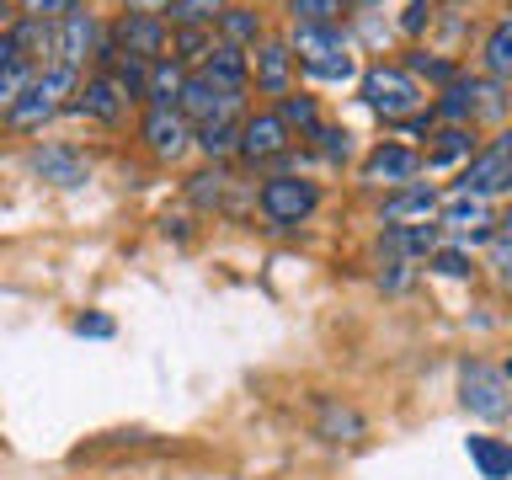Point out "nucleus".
<instances>
[{"label": "nucleus", "instance_id": "obj_1", "mask_svg": "<svg viewBox=\"0 0 512 480\" xmlns=\"http://www.w3.org/2000/svg\"><path fill=\"white\" fill-rule=\"evenodd\" d=\"M70 86H75V70L70 64H43L38 75L27 80V91L16 96V102L6 107V123L11 128H22V134H32V128H43L54 112L64 107V96H70Z\"/></svg>", "mask_w": 512, "mask_h": 480}, {"label": "nucleus", "instance_id": "obj_2", "mask_svg": "<svg viewBox=\"0 0 512 480\" xmlns=\"http://www.w3.org/2000/svg\"><path fill=\"white\" fill-rule=\"evenodd\" d=\"M363 102L379 112L384 123H400L422 107V86L406 64H368L363 70Z\"/></svg>", "mask_w": 512, "mask_h": 480}, {"label": "nucleus", "instance_id": "obj_3", "mask_svg": "<svg viewBox=\"0 0 512 480\" xmlns=\"http://www.w3.org/2000/svg\"><path fill=\"white\" fill-rule=\"evenodd\" d=\"M512 187V128H502L486 150H475L459 171V198H496Z\"/></svg>", "mask_w": 512, "mask_h": 480}, {"label": "nucleus", "instance_id": "obj_4", "mask_svg": "<svg viewBox=\"0 0 512 480\" xmlns=\"http://www.w3.org/2000/svg\"><path fill=\"white\" fill-rule=\"evenodd\" d=\"M288 54H294L310 75H320V80H347V75H352L347 38H342L336 27H294Z\"/></svg>", "mask_w": 512, "mask_h": 480}, {"label": "nucleus", "instance_id": "obj_5", "mask_svg": "<svg viewBox=\"0 0 512 480\" xmlns=\"http://www.w3.org/2000/svg\"><path fill=\"white\" fill-rule=\"evenodd\" d=\"M459 400L464 411L480 416V422H507L512 416V390H507V374H496L491 363H464L459 368Z\"/></svg>", "mask_w": 512, "mask_h": 480}, {"label": "nucleus", "instance_id": "obj_6", "mask_svg": "<svg viewBox=\"0 0 512 480\" xmlns=\"http://www.w3.org/2000/svg\"><path fill=\"white\" fill-rule=\"evenodd\" d=\"M256 208H262L272 224H299L320 208V187L310 176H267V182L256 187Z\"/></svg>", "mask_w": 512, "mask_h": 480}, {"label": "nucleus", "instance_id": "obj_7", "mask_svg": "<svg viewBox=\"0 0 512 480\" xmlns=\"http://www.w3.org/2000/svg\"><path fill=\"white\" fill-rule=\"evenodd\" d=\"M176 112H182L187 123H230L240 112V91L235 86H219V80H208L203 70L182 80V96H176Z\"/></svg>", "mask_w": 512, "mask_h": 480}, {"label": "nucleus", "instance_id": "obj_8", "mask_svg": "<svg viewBox=\"0 0 512 480\" xmlns=\"http://www.w3.org/2000/svg\"><path fill=\"white\" fill-rule=\"evenodd\" d=\"M107 43L118 48V54H128V59H144V64H155V59H166V43H171V32H166V16L123 11Z\"/></svg>", "mask_w": 512, "mask_h": 480}, {"label": "nucleus", "instance_id": "obj_9", "mask_svg": "<svg viewBox=\"0 0 512 480\" xmlns=\"http://www.w3.org/2000/svg\"><path fill=\"white\" fill-rule=\"evenodd\" d=\"M27 166L54 187H86L91 182V160L80 150H70V144H43V150L27 155Z\"/></svg>", "mask_w": 512, "mask_h": 480}, {"label": "nucleus", "instance_id": "obj_10", "mask_svg": "<svg viewBox=\"0 0 512 480\" xmlns=\"http://www.w3.org/2000/svg\"><path fill=\"white\" fill-rule=\"evenodd\" d=\"M102 38V27H96V16L86 11V6H75L70 16H59V59L54 64H70V70H80V64H86Z\"/></svg>", "mask_w": 512, "mask_h": 480}, {"label": "nucleus", "instance_id": "obj_11", "mask_svg": "<svg viewBox=\"0 0 512 480\" xmlns=\"http://www.w3.org/2000/svg\"><path fill=\"white\" fill-rule=\"evenodd\" d=\"M70 107L86 112V118H96V123H123V118H128V91H123L112 75H91L86 86L75 91Z\"/></svg>", "mask_w": 512, "mask_h": 480}, {"label": "nucleus", "instance_id": "obj_12", "mask_svg": "<svg viewBox=\"0 0 512 480\" xmlns=\"http://www.w3.org/2000/svg\"><path fill=\"white\" fill-rule=\"evenodd\" d=\"M139 134H144V144H150V155H160V160H176L187 150V118L176 107H150L144 112V123H139Z\"/></svg>", "mask_w": 512, "mask_h": 480}, {"label": "nucleus", "instance_id": "obj_13", "mask_svg": "<svg viewBox=\"0 0 512 480\" xmlns=\"http://www.w3.org/2000/svg\"><path fill=\"white\" fill-rule=\"evenodd\" d=\"M422 171V155L416 150H406V144H379V150H368V160H363V182H374V187H406L411 176Z\"/></svg>", "mask_w": 512, "mask_h": 480}, {"label": "nucleus", "instance_id": "obj_14", "mask_svg": "<svg viewBox=\"0 0 512 480\" xmlns=\"http://www.w3.org/2000/svg\"><path fill=\"white\" fill-rule=\"evenodd\" d=\"M246 160H272V155H283L288 150V128L278 112H251L246 123H240V144H235Z\"/></svg>", "mask_w": 512, "mask_h": 480}, {"label": "nucleus", "instance_id": "obj_15", "mask_svg": "<svg viewBox=\"0 0 512 480\" xmlns=\"http://www.w3.org/2000/svg\"><path fill=\"white\" fill-rule=\"evenodd\" d=\"M251 70H256V86L267 96H288V80H294V54H288L283 38H262L251 54Z\"/></svg>", "mask_w": 512, "mask_h": 480}, {"label": "nucleus", "instance_id": "obj_16", "mask_svg": "<svg viewBox=\"0 0 512 480\" xmlns=\"http://www.w3.org/2000/svg\"><path fill=\"white\" fill-rule=\"evenodd\" d=\"M203 75L208 80H219V86H246V75H251V59H246V48H235V43H214L203 54Z\"/></svg>", "mask_w": 512, "mask_h": 480}, {"label": "nucleus", "instance_id": "obj_17", "mask_svg": "<svg viewBox=\"0 0 512 480\" xmlns=\"http://www.w3.org/2000/svg\"><path fill=\"white\" fill-rule=\"evenodd\" d=\"M464 454L475 459V470H480V480H512V443H502V438H464Z\"/></svg>", "mask_w": 512, "mask_h": 480}, {"label": "nucleus", "instance_id": "obj_18", "mask_svg": "<svg viewBox=\"0 0 512 480\" xmlns=\"http://www.w3.org/2000/svg\"><path fill=\"white\" fill-rule=\"evenodd\" d=\"M432 208H438V192L427 182H411V187H395L390 198H384V219L400 224V219H427Z\"/></svg>", "mask_w": 512, "mask_h": 480}, {"label": "nucleus", "instance_id": "obj_19", "mask_svg": "<svg viewBox=\"0 0 512 480\" xmlns=\"http://www.w3.org/2000/svg\"><path fill=\"white\" fill-rule=\"evenodd\" d=\"M379 251H395V256H432L438 251V224H395L390 235L379 240Z\"/></svg>", "mask_w": 512, "mask_h": 480}, {"label": "nucleus", "instance_id": "obj_20", "mask_svg": "<svg viewBox=\"0 0 512 480\" xmlns=\"http://www.w3.org/2000/svg\"><path fill=\"white\" fill-rule=\"evenodd\" d=\"M182 80H187V70L176 59H155L150 64V80H144V102H150V107H176Z\"/></svg>", "mask_w": 512, "mask_h": 480}, {"label": "nucleus", "instance_id": "obj_21", "mask_svg": "<svg viewBox=\"0 0 512 480\" xmlns=\"http://www.w3.org/2000/svg\"><path fill=\"white\" fill-rule=\"evenodd\" d=\"M464 155H475V134H470V123H448L432 134V150H427V166H454V160Z\"/></svg>", "mask_w": 512, "mask_h": 480}, {"label": "nucleus", "instance_id": "obj_22", "mask_svg": "<svg viewBox=\"0 0 512 480\" xmlns=\"http://www.w3.org/2000/svg\"><path fill=\"white\" fill-rule=\"evenodd\" d=\"M320 438H331V443L363 438V416L352 406H342V400H320Z\"/></svg>", "mask_w": 512, "mask_h": 480}, {"label": "nucleus", "instance_id": "obj_23", "mask_svg": "<svg viewBox=\"0 0 512 480\" xmlns=\"http://www.w3.org/2000/svg\"><path fill=\"white\" fill-rule=\"evenodd\" d=\"M219 32H224L219 43H235V48L262 43V16L246 11V6H224V16H219Z\"/></svg>", "mask_w": 512, "mask_h": 480}, {"label": "nucleus", "instance_id": "obj_24", "mask_svg": "<svg viewBox=\"0 0 512 480\" xmlns=\"http://www.w3.org/2000/svg\"><path fill=\"white\" fill-rule=\"evenodd\" d=\"M342 6L347 0H288V16H294V27H336Z\"/></svg>", "mask_w": 512, "mask_h": 480}, {"label": "nucleus", "instance_id": "obj_25", "mask_svg": "<svg viewBox=\"0 0 512 480\" xmlns=\"http://www.w3.org/2000/svg\"><path fill=\"white\" fill-rule=\"evenodd\" d=\"M438 118H448V123L475 118V80H448V91L438 96Z\"/></svg>", "mask_w": 512, "mask_h": 480}, {"label": "nucleus", "instance_id": "obj_26", "mask_svg": "<svg viewBox=\"0 0 512 480\" xmlns=\"http://www.w3.org/2000/svg\"><path fill=\"white\" fill-rule=\"evenodd\" d=\"M219 16H224V0H171L176 27H214Z\"/></svg>", "mask_w": 512, "mask_h": 480}, {"label": "nucleus", "instance_id": "obj_27", "mask_svg": "<svg viewBox=\"0 0 512 480\" xmlns=\"http://www.w3.org/2000/svg\"><path fill=\"white\" fill-rule=\"evenodd\" d=\"M443 224H454V230L480 235V224H491V219H486V198H454V203L443 208Z\"/></svg>", "mask_w": 512, "mask_h": 480}, {"label": "nucleus", "instance_id": "obj_28", "mask_svg": "<svg viewBox=\"0 0 512 480\" xmlns=\"http://www.w3.org/2000/svg\"><path fill=\"white\" fill-rule=\"evenodd\" d=\"M235 144H240V123H235V118H230V123H203V128H198V150H203V155H230Z\"/></svg>", "mask_w": 512, "mask_h": 480}, {"label": "nucleus", "instance_id": "obj_29", "mask_svg": "<svg viewBox=\"0 0 512 480\" xmlns=\"http://www.w3.org/2000/svg\"><path fill=\"white\" fill-rule=\"evenodd\" d=\"M379 288H384V294H406V288H411V256L379 251Z\"/></svg>", "mask_w": 512, "mask_h": 480}, {"label": "nucleus", "instance_id": "obj_30", "mask_svg": "<svg viewBox=\"0 0 512 480\" xmlns=\"http://www.w3.org/2000/svg\"><path fill=\"white\" fill-rule=\"evenodd\" d=\"M486 70H491V75H502V80L512 75V32H507L502 22L486 32Z\"/></svg>", "mask_w": 512, "mask_h": 480}, {"label": "nucleus", "instance_id": "obj_31", "mask_svg": "<svg viewBox=\"0 0 512 480\" xmlns=\"http://www.w3.org/2000/svg\"><path fill=\"white\" fill-rule=\"evenodd\" d=\"M278 118H283V128H304V134H310V128L320 123L310 96H283V102H278Z\"/></svg>", "mask_w": 512, "mask_h": 480}, {"label": "nucleus", "instance_id": "obj_32", "mask_svg": "<svg viewBox=\"0 0 512 480\" xmlns=\"http://www.w3.org/2000/svg\"><path fill=\"white\" fill-rule=\"evenodd\" d=\"M224 187H230V176H224V171H198V176H192V203H219L224 198Z\"/></svg>", "mask_w": 512, "mask_h": 480}, {"label": "nucleus", "instance_id": "obj_33", "mask_svg": "<svg viewBox=\"0 0 512 480\" xmlns=\"http://www.w3.org/2000/svg\"><path fill=\"white\" fill-rule=\"evenodd\" d=\"M176 48H182V54H171V59L182 64V59H198V54H208L214 43H208V27H176Z\"/></svg>", "mask_w": 512, "mask_h": 480}, {"label": "nucleus", "instance_id": "obj_34", "mask_svg": "<svg viewBox=\"0 0 512 480\" xmlns=\"http://www.w3.org/2000/svg\"><path fill=\"white\" fill-rule=\"evenodd\" d=\"M438 278H470V256L464 251H432V262H427Z\"/></svg>", "mask_w": 512, "mask_h": 480}, {"label": "nucleus", "instance_id": "obj_35", "mask_svg": "<svg viewBox=\"0 0 512 480\" xmlns=\"http://www.w3.org/2000/svg\"><path fill=\"white\" fill-rule=\"evenodd\" d=\"M80 6V0H22L27 16H38V22H48V16H70Z\"/></svg>", "mask_w": 512, "mask_h": 480}, {"label": "nucleus", "instance_id": "obj_36", "mask_svg": "<svg viewBox=\"0 0 512 480\" xmlns=\"http://www.w3.org/2000/svg\"><path fill=\"white\" fill-rule=\"evenodd\" d=\"M310 139H320V150H326L331 160H336V155H347V134H342V128H320V123H315V128H310Z\"/></svg>", "mask_w": 512, "mask_h": 480}, {"label": "nucleus", "instance_id": "obj_37", "mask_svg": "<svg viewBox=\"0 0 512 480\" xmlns=\"http://www.w3.org/2000/svg\"><path fill=\"white\" fill-rule=\"evenodd\" d=\"M427 22H432V0H411V6H406V16H400V27H406L411 38H416V32H422Z\"/></svg>", "mask_w": 512, "mask_h": 480}, {"label": "nucleus", "instance_id": "obj_38", "mask_svg": "<svg viewBox=\"0 0 512 480\" xmlns=\"http://www.w3.org/2000/svg\"><path fill=\"white\" fill-rule=\"evenodd\" d=\"M0 70H32V64L16 54V38H11V32H0ZM32 75H38V70H32Z\"/></svg>", "mask_w": 512, "mask_h": 480}, {"label": "nucleus", "instance_id": "obj_39", "mask_svg": "<svg viewBox=\"0 0 512 480\" xmlns=\"http://www.w3.org/2000/svg\"><path fill=\"white\" fill-rule=\"evenodd\" d=\"M118 326H112L107 315H75V336H112Z\"/></svg>", "mask_w": 512, "mask_h": 480}, {"label": "nucleus", "instance_id": "obj_40", "mask_svg": "<svg viewBox=\"0 0 512 480\" xmlns=\"http://www.w3.org/2000/svg\"><path fill=\"white\" fill-rule=\"evenodd\" d=\"M411 70H422V75H432V80H454V64L427 59V54H411Z\"/></svg>", "mask_w": 512, "mask_h": 480}, {"label": "nucleus", "instance_id": "obj_41", "mask_svg": "<svg viewBox=\"0 0 512 480\" xmlns=\"http://www.w3.org/2000/svg\"><path fill=\"white\" fill-rule=\"evenodd\" d=\"M123 11H144V16H160V11H171V0H123Z\"/></svg>", "mask_w": 512, "mask_h": 480}, {"label": "nucleus", "instance_id": "obj_42", "mask_svg": "<svg viewBox=\"0 0 512 480\" xmlns=\"http://www.w3.org/2000/svg\"><path fill=\"white\" fill-rule=\"evenodd\" d=\"M347 6H363L368 11V6H379V0H347Z\"/></svg>", "mask_w": 512, "mask_h": 480}, {"label": "nucleus", "instance_id": "obj_43", "mask_svg": "<svg viewBox=\"0 0 512 480\" xmlns=\"http://www.w3.org/2000/svg\"><path fill=\"white\" fill-rule=\"evenodd\" d=\"M502 224H507V230H512V208H507V219H502Z\"/></svg>", "mask_w": 512, "mask_h": 480}, {"label": "nucleus", "instance_id": "obj_44", "mask_svg": "<svg viewBox=\"0 0 512 480\" xmlns=\"http://www.w3.org/2000/svg\"><path fill=\"white\" fill-rule=\"evenodd\" d=\"M432 6H438V0H432Z\"/></svg>", "mask_w": 512, "mask_h": 480}, {"label": "nucleus", "instance_id": "obj_45", "mask_svg": "<svg viewBox=\"0 0 512 480\" xmlns=\"http://www.w3.org/2000/svg\"><path fill=\"white\" fill-rule=\"evenodd\" d=\"M0 11H6V6H0Z\"/></svg>", "mask_w": 512, "mask_h": 480}]
</instances>
